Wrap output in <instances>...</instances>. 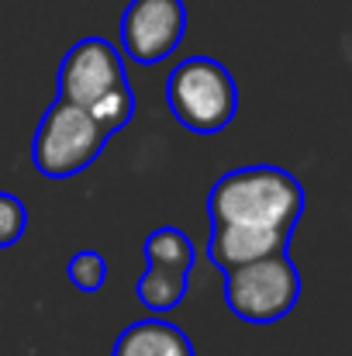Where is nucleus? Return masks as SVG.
I'll use <instances>...</instances> for the list:
<instances>
[{"label":"nucleus","instance_id":"f257e3e1","mask_svg":"<svg viewBox=\"0 0 352 356\" xmlns=\"http://www.w3.org/2000/svg\"><path fill=\"white\" fill-rule=\"evenodd\" d=\"M304 215V187L280 166H238L208 191L211 225H245L294 232Z\"/></svg>","mask_w":352,"mask_h":356},{"label":"nucleus","instance_id":"f03ea898","mask_svg":"<svg viewBox=\"0 0 352 356\" xmlns=\"http://www.w3.org/2000/svg\"><path fill=\"white\" fill-rule=\"evenodd\" d=\"M59 97L87 108L111 135L135 115V90L115 42L101 35L80 38L59 63Z\"/></svg>","mask_w":352,"mask_h":356},{"label":"nucleus","instance_id":"7ed1b4c3","mask_svg":"<svg viewBox=\"0 0 352 356\" xmlns=\"http://www.w3.org/2000/svg\"><path fill=\"white\" fill-rule=\"evenodd\" d=\"M166 104L187 131L218 135L238 111V83L225 63L211 56H190L166 76Z\"/></svg>","mask_w":352,"mask_h":356},{"label":"nucleus","instance_id":"20e7f679","mask_svg":"<svg viewBox=\"0 0 352 356\" xmlns=\"http://www.w3.org/2000/svg\"><path fill=\"white\" fill-rule=\"evenodd\" d=\"M111 131L94 118L87 108L56 101L35 128L31 138V163L49 180H66L94 166V159L104 152Z\"/></svg>","mask_w":352,"mask_h":356},{"label":"nucleus","instance_id":"39448f33","mask_svg":"<svg viewBox=\"0 0 352 356\" xmlns=\"http://www.w3.org/2000/svg\"><path fill=\"white\" fill-rule=\"evenodd\" d=\"M297 298H301V273L287 256V249L225 270V301L242 322L255 325L280 322L283 315L294 312Z\"/></svg>","mask_w":352,"mask_h":356},{"label":"nucleus","instance_id":"423d86ee","mask_svg":"<svg viewBox=\"0 0 352 356\" xmlns=\"http://www.w3.org/2000/svg\"><path fill=\"white\" fill-rule=\"evenodd\" d=\"M187 31L183 0H131L121 14V49L138 66L169 59Z\"/></svg>","mask_w":352,"mask_h":356},{"label":"nucleus","instance_id":"0eeeda50","mask_svg":"<svg viewBox=\"0 0 352 356\" xmlns=\"http://www.w3.org/2000/svg\"><path fill=\"white\" fill-rule=\"evenodd\" d=\"M290 245V232L276 229H245V225H211L208 238V259L218 270H232L242 263H252L269 252H283Z\"/></svg>","mask_w":352,"mask_h":356},{"label":"nucleus","instance_id":"6e6552de","mask_svg":"<svg viewBox=\"0 0 352 356\" xmlns=\"http://www.w3.org/2000/svg\"><path fill=\"white\" fill-rule=\"evenodd\" d=\"M111 356H197L190 336L166 318L131 322L111 346Z\"/></svg>","mask_w":352,"mask_h":356},{"label":"nucleus","instance_id":"1a4fd4ad","mask_svg":"<svg viewBox=\"0 0 352 356\" xmlns=\"http://www.w3.org/2000/svg\"><path fill=\"white\" fill-rule=\"evenodd\" d=\"M187 291H190V273L169 270V266H149V270L138 277V287H135L138 301H142L149 312H156V315L173 312V308L187 298Z\"/></svg>","mask_w":352,"mask_h":356},{"label":"nucleus","instance_id":"9d476101","mask_svg":"<svg viewBox=\"0 0 352 356\" xmlns=\"http://www.w3.org/2000/svg\"><path fill=\"white\" fill-rule=\"evenodd\" d=\"M145 263L149 266H169V270L190 273L194 263H197V252H194V242H190V236L183 229L162 225V229H152L145 236Z\"/></svg>","mask_w":352,"mask_h":356},{"label":"nucleus","instance_id":"9b49d317","mask_svg":"<svg viewBox=\"0 0 352 356\" xmlns=\"http://www.w3.org/2000/svg\"><path fill=\"white\" fill-rule=\"evenodd\" d=\"M66 277H69V284H73L76 291L94 294V291H101V287L108 284V259H104L97 249H80V252L69 256Z\"/></svg>","mask_w":352,"mask_h":356},{"label":"nucleus","instance_id":"f8f14e48","mask_svg":"<svg viewBox=\"0 0 352 356\" xmlns=\"http://www.w3.org/2000/svg\"><path fill=\"white\" fill-rule=\"evenodd\" d=\"M24 229H28V204L0 191V249H10L14 242H21Z\"/></svg>","mask_w":352,"mask_h":356}]
</instances>
